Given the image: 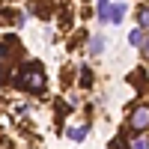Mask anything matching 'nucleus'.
Segmentation results:
<instances>
[{"instance_id":"nucleus-1","label":"nucleus","mask_w":149,"mask_h":149,"mask_svg":"<svg viewBox=\"0 0 149 149\" xmlns=\"http://www.w3.org/2000/svg\"><path fill=\"white\" fill-rule=\"evenodd\" d=\"M21 86H24V90H33V93H42L45 90V74L39 72V69H27V72H24V78H21Z\"/></svg>"},{"instance_id":"nucleus-2","label":"nucleus","mask_w":149,"mask_h":149,"mask_svg":"<svg viewBox=\"0 0 149 149\" xmlns=\"http://www.w3.org/2000/svg\"><path fill=\"white\" fill-rule=\"evenodd\" d=\"M146 125H149V104H140V107L131 113V128H134V131H143Z\"/></svg>"},{"instance_id":"nucleus-3","label":"nucleus","mask_w":149,"mask_h":149,"mask_svg":"<svg viewBox=\"0 0 149 149\" xmlns=\"http://www.w3.org/2000/svg\"><path fill=\"white\" fill-rule=\"evenodd\" d=\"M102 51H104V39H102V36H93V39H90V57H98Z\"/></svg>"},{"instance_id":"nucleus-4","label":"nucleus","mask_w":149,"mask_h":149,"mask_svg":"<svg viewBox=\"0 0 149 149\" xmlns=\"http://www.w3.org/2000/svg\"><path fill=\"white\" fill-rule=\"evenodd\" d=\"M122 18H125V6H122V3H113V9H110V21L119 24Z\"/></svg>"},{"instance_id":"nucleus-5","label":"nucleus","mask_w":149,"mask_h":149,"mask_svg":"<svg viewBox=\"0 0 149 149\" xmlns=\"http://www.w3.org/2000/svg\"><path fill=\"white\" fill-rule=\"evenodd\" d=\"M110 9H113V6H110L107 0H98V18H102V21H110Z\"/></svg>"},{"instance_id":"nucleus-6","label":"nucleus","mask_w":149,"mask_h":149,"mask_svg":"<svg viewBox=\"0 0 149 149\" xmlns=\"http://www.w3.org/2000/svg\"><path fill=\"white\" fill-rule=\"evenodd\" d=\"M84 137H86V128H84V125H74V128H69V140H78V143H81Z\"/></svg>"},{"instance_id":"nucleus-7","label":"nucleus","mask_w":149,"mask_h":149,"mask_svg":"<svg viewBox=\"0 0 149 149\" xmlns=\"http://www.w3.org/2000/svg\"><path fill=\"white\" fill-rule=\"evenodd\" d=\"M128 42H131V45H143V42H146V36H143V27H137V30H131V36H128Z\"/></svg>"},{"instance_id":"nucleus-8","label":"nucleus","mask_w":149,"mask_h":149,"mask_svg":"<svg viewBox=\"0 0 149 149\" xmlns=\"http://www.w3.org/2000/svg\"><path fill=\"white\" fill-rule=\"evenodd\" d=\"M81 84H84V86H90V84H93V74H90V69H86V66L81 69Z\"/></svg>"},{"instance_id":"nucleus-9","label":"nucleus","mask_w":149,"mask_h":149,"mask_svg":"<svg viewBox=\"0 0 149 149\" xmlns=\"http://www.w3.org/2000/svg\"><path fill=\"white\" fill-rule=\"evenodd\" d=\"M137 18H140V27H149V9H140Z\"/></svg>"},{"instance_id":"nucleus-10","label":"nucleus","mask_w":149,"mask_h":149,"mask_svg":"<svg viewBox=\"0 0 149 149\" xmlns=\"http://www.w3.org/2000/svg\"><path fill=\"white\" fill-rule=\"evenodd\" d=\"M134 149H149V143H146V140H137V143H134Z\"/></svg>"},{"instance_id":"nucleus-11","label":"nucleus","mask_w":149,"mask_h":149,"mask_svg":"<svg viewBox=\"0 0 149 149\" xmlns=\"http://www.w3.org/2000/svg\"><path fill=\"white\" fill-rule=\"evenodd\" d=\"M140 48H143V57H149V39H146V42H143Z\"/></svg>"}]
</instances>
